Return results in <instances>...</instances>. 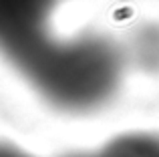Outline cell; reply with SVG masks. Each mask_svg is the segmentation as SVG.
<instances>
[{
	"mask_svg": "<svg viewBox=\"0 0 159 157\" xmlns=\"http://www.w3.org/2000/svg\"><path fill=\"white\" fill-rule=\"evenodd\" d=\"M89 157H159V135L127 133L111 139Z\"/></svg>",
	"mask_w": 159,
	"mask_h": 157,
	"instance_id": "cell-3",
	"label": "cell"
},
{
	"mask_svg": "<svg viewBox=\"0 0 159 157\" xmlns=\"http://www.w3.org/2000/svg\"><path fill=\"white\" fill-rule=\"evenodd\" d=\"M137 55L145 69L159 71V26H149L139 34Z\"/></svg>",
	"mask_w": 159,
	"mask_h": 157,
	"instance_id": "cell-4",
	"label": "cell"
},
{
	"mask_svg": "<svg viewBox=\"0 0 159 157\" xmlns=\"http://www.w3.org/2000/svg\"><path fill=\"white\" fill-rule=\"evenodd\" d=\"M0 157H28L24 151H20L18 147L8 145V143H0Z\"/></svg>",
	"mask_w": 159,
	"mask_h": 157,
	"instance_id": "cell-5",
	"label": "cell"
},
{
	"mask_svg": "<svg viewBox=\"0 0 159 157\" xmlns=\"http://www.w3.org/2000/svg\"><path fill=\"white\" fill-rule=\"evenodd\" d=\"M58 0H0V48L47 28Z\"/></svg>",
	"mask_w": 159,
	"mask_h": 157,
	"instance_id": "cell-2",
	"label": "cell"
},
{
	"mask_svg": "<svg viewBox=\"0 0 159 157\" xmlns=\"http://www.w3.org/2000/svg\"><path fill=\"white\" fill-rule=\"evenodd\" d=\"M0 51L48 103L62 111L101 107L121 83V51L99 34L57 40L44 28Z\"/></svg>",
	"mask_w": 159,
	"mask_h": 157,
	"instance_id": "cell-1",
	"label": "cell"
}]
</instances>
